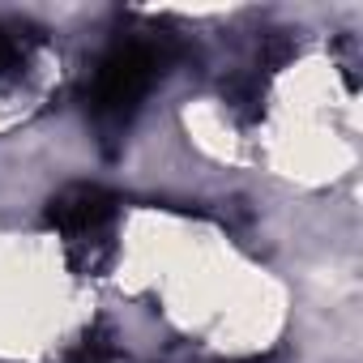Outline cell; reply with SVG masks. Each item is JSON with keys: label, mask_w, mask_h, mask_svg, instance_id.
I'll return each instance as SVG.
<instances>
[{"label": "cell", "mask_w": 363, "mask_h": 363, "mask_svg": "<svg viewBox=\"0 0 363 363\" xmlns=\"http://www.w3.org/2000/svg\"><path fill=\"white\" fill-rule=\"evenodd\" d=\"M111 214H116V201H111L103 189H90V184H73V189H65V193L52 201V227H56L73 248L103 244Z\"/></svg>", "instance_id": "cell-1"}]
</instances>
